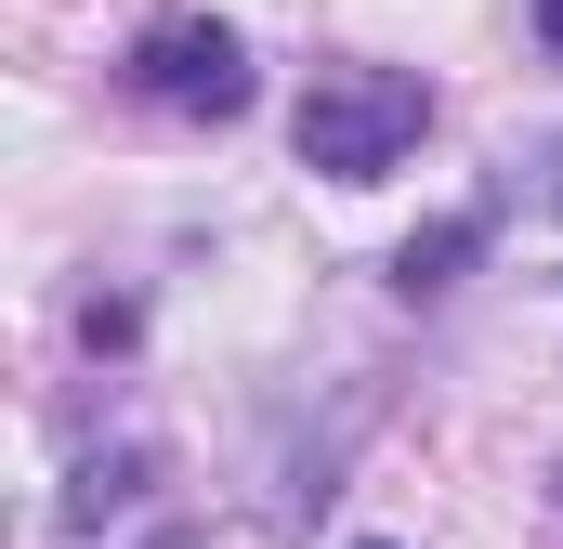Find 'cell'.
I'll list each match as a JSON object with an SVG mask.
<instances>
[{
	"label": "cell",
	"mask_w": 563,
	"mask_h": 549,
	"mask_svg": "<svg viewBox=\"0 0 563 549\" xmlns=\"http://www.w3.org/2000/svg\"><path fill=\"white\" fill-rule=\"evenodd\" d=\"M420 132H432V79H407V66H328V79L301 92V119H288L301 170H328V183H380V170H407Z\"/></svg>",
	"instance_id": "cell-1"
},
{
	"label": "cell",
	"mask_w": 563,
	"mask_h": 549,
	"mask_svg": "<svg viewBox=\"0 0 563 549\" xmlns=\"http://www.w3.org/2000/svg\"><path fill=\"white\" fill-rule=\"evenodd\" d=\"M119 79H132L144 105H170V119H250V92H263L250 79V40L223 13H144Z\"/></svg>",
	"instance_id": "cell-2"
},
{
	"label": "cell",
	"mask_w": 563,
	"mask_h": 549,
	"mask_svg": "<svg viewBox=\"0 0 563 549\" xmlns=\"http://www.w3.org/2000/svg\"><path fill=\"white\" fill-rule=\"evenodd\" d=\"M144 484H157V445H92V458L66 471V511H53V524H66V537H106Z\"/></svg>",
	"instance_id": "cell-3"
},
{
	"label": "cell",
	"mask_w": 563,
	"mask_h": 549,
	"mask_svg": "<svg viewBox=\"0 0 563 549\" xmlns=\"http://www.w3.org/2000/svg\"><path fill=\"white\" fill-rule=\"evenodd\" d=\"M485 236H498V223H485V210H445V223H420V236H407V249H394V288H407V301H445V288H459V274L485 262Z\"/></svg>",
	"instance_id": "cell-4"
},
{
	"label": "cell",
	"mask_w": 563,
	"mask_h": 549,
	"mask_svg": "<svg viewBox=\"0 0 563 549\" xmlns=\"http://www.w3.org/2000/svg\"><path fill=\"white\" fill-rule=\"evenodd\" d=\"M538 40H551V53H563V0H538Z\"/></svg>",
	"instance_id": "cell-5"
},
{
	"label": "cell",
	"mask_w": 563,
	"mask_h": 549,
	"mask_svg": "<svg viewBox=\"0 0 563 549\" xmlns=\"http://www.w3.org/2000/svg\"><path fill=\"white\" fill-rule=\"evenodd\" d=\"M354 549H394V537H354Z\"/></svg>",
	"instance_id": "cell-6"
},
{
	"label": "cell",
	"mask_w": 563,
	"mask_h": 549,
	"mask_svg": "<svg viewBox=\"0 0 563 549\" xmlns=\"http://www.w3.org/2000/svg\"><path fill=\"white\" fill-rule=\"evenodd\" d=\"M157 549H184V537H157Z\"/></svg>",
	"instance_id": "cell-7"
}]
</instances>
